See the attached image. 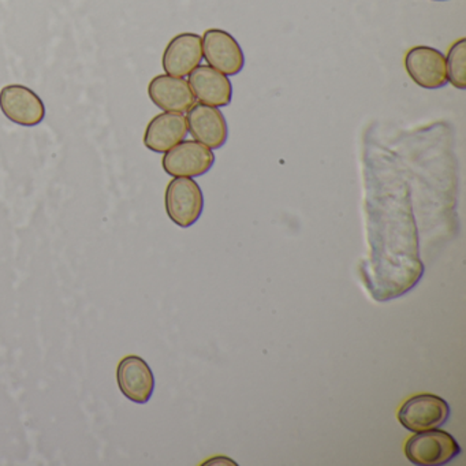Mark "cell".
Here are the masks:
<instances>
[{"instance_id":"obj_1","label":"cell","mask_w":466,"mask_h":466,"mask_svg":"<svg viewBox=\"0 0 466 466\" xmlns=\"http://www.w3.org/2000/svg\"><path fill=\"white\" fill-rule=\"evenodd\" d=\"M461 454V446L446 431L417 432L405 444V455L419 466H441L451 462Z\"/></svg>"},{"instance_id":"obj_2","label":"cell","mask_w":466,"mask_h":466,"mask_svg":"<svg viewBox=\"0 0 466 466\" xmlns=\"http://www.w3.org/2000/svg\"><path fill=\"white\" fill-rule=\"evenodd\" d=\"M165 206L171 222L182 228H190L203 214V192L193 178H174L166 189Z\"/></svg>"},{"instance_id":"obj_3","label":"cell","mask_w":466,"mask_h":466,"mask_svg":"<svg viewBox=\"0 0 466 466\" xmlns=\"http://www.w3.org/2000/svg\"><path fill=\"white\" fill-rule=\"evenodd\" d=\"M449 417V403L433 394L414 395L398 411L400 424L414 433L436 430L446 424Z\"/></svg>"},{"instance_id":"obj_4","label":"cell","mask_w":466,"mask_h":466,"mask_svg":"<svg viewBox=\"0 0 466 466\" xmlns=\"http://www.w3.org/2000/svg\"><path fill=\"white\" fill-rule=\"evenodd\" d=\"M215 163L212 149L198 141H182L166 152L162 165L174 178H196L211 170Z\"/></svg>"},{"instance_id":"obj_5","label":"cell","mask_w":466,"mask_h":466,"mask_svg":"<svg viewBox=\"0 0 466 466\" xmlns=\"http://www.w3.org/2000/svg\"><path fill=\"white\" fill-rule=\"evenodd\" d=\"M0 110L9 121L20 127H37L46 118V106L39 95L20 84L2 88Z\"/></svg>"},{"instance_id":"obj_6","label":"cell","mask_w":466,"mask_h":466,"mask_svg":"<svg viewBox=\"0 0 466 466\" xmlns=\"http://www.w3.org/2000/svg\"><path fill=\"white\" fill-rule=\"evenodd\" d=\"M203 58L208 66L228 76H237L245 66V56L241 46L228 32L223 29H208L201 37Z\"/></svg>"},{"instance_id":"obj_7","label":"cell","mask_w":466,"mask_h":466,"mask_svg":"<svg viewBox=\"0 0 466 466\" xmlns=\"http://www.w3.org/2000/svg\"><path fill=\"white\" fill-rule=\"evenodd\" d=\"M405 69L413 83L424 89L443 88L449 83L446 56L428 46H417L406 53Z\"/></svg>"},{"instance_id":"obj_8","label":"cell","mask_w":466,"mask_h":466,"mask_svg":"<svg viewBox=\"0 0 466 466\" xmlns=\"http://www.w3.org/2000/svg\"><path fill=\"white\" fill-rule=\"evenodd\" d=\"M116 381L122 394L138 405L148 402L154 394V372L148 362L140 356L130 354L119 361L116 368Z\"/></svg>"},{"instance_id":"obj_9","label":"cell","mask_w":466,"mask_h":466,"mask_svg":"<svg viewBox=\"0 0 466 466\" xmlns=\"http://www.w3.org/2000/svg\"><path fill=\"white\" fill-rule=\"evenodd\" d=\"M187 122L193 138L209 149L222 148L228 141V121L218 107L195 105L187 111Z\"/></svg>"},{"instance_id":"obj_10","label":"cell","mask_w":466,"mask_h":466,"mask_svg":"<svg viewBox=\"0 0 466 466\" xmlns=\"http://www.w3.org/2000/svg\"><path fill=\"white\" fill-rule=\"evenodd\" d=\"M203 61V43L196 34H181L170 40L162 65L166 75L184 78L189 76Z\"/></svg>"},{"instance_id":"obj_11","label":"cell","mask_w":466,"mask_h":466,"mask_svg":"<svg viewBox=\"0 0 466 466\" xmlns=\"http://www.w3.org/2000/svg\"><path fill=\"white\" fill-rule=\"evenodd\" d=\"M149 99L165 113H187L195 106L196 97L184 78L160 75L148 86Z\"/></svg>"},{"instance_id":"obj_12","label":"cell","mask_w":466,"mask_h":466,"mask_svg":"<svg viewBox=\"0 0 466 466\" xmlns=\"http://www.w3.org/2000/svg\"><path fill=\"white\" fill-rule=\"evenodd\" d=\"M187 116L184 114L162 113L149 121L144 133V146L155 154H166L187 138Z\"/></svg>"},{"instance_id":"obj_13","label":"cell","mask_w":466,"mask_h":466,"mask_svg":"<svg viewBox=\"0 0 466 466\" xmlns=\"http://www.w3.org/2000/svg\"><path fill=\"white\" fill-rule=\"evenodd\" d=\"M190 88L201 105L226 107L233 97V86L228 76L211 66H198L189 75Z\"/></svg>"},{"instance_id":"obj_14","label":"cell","mask_w":466,"mask_h":466,"mask_svg":"<svg viewBox=\"0 0 466 466\" xmlns=\"http://www.w3.org/2000/svg\"><path fill=\"white\" fill-rule=\"evenodd\" d=\"M447 81L454 88L466 89V39H460L450 47L446 56Z\"/></svg>"},{"instance_id":"obj_15","label":"cell","mask_w":466,"mask_h":466,"mask_svg":"<svg viewBox=\"0 0 466 466\" xmlns=\"http://www.w3.org/2000/svg\"><path fill=\"white\" fill-rule=\"evenodd\" d=\"M435 2H444V0H435Z\"/></svg>"}]
</instances>
